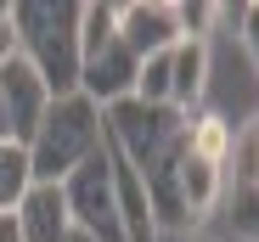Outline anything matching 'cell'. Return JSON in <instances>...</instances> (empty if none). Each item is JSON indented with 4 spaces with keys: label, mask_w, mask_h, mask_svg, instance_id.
Masks as SVG:
<instances>
[{
    "label": "cell",
    "mask_w": 259,
    "mask_h": 242,
    "mask_svg": "<svg viewBox=\"0 0 259 242\" xmlns=\"http://www.w3.org/2000/svg\"><path fill=\"white\" fill-rule=\"evenodd\" d=\"M118 39L141 62L181 45V17H175V0H124L118 6Z\"/></svg>",
    "instance_id": "obj_8"
},
{
    "label": "cell",
    "mask_w": 259,
    "mask_h": 242,
    "mask_svg": "<svg viewBox=\"0 0 259 242\" xmlns=\"http://www.w3.org/2000/svg\"><path fill=\"white\" fill-rule=\"evenodd\" d=\"M107 147L124 158L136 180L147 186V203L158 231H192L181 203V164H186V113L175 107H147V102H118L107 107Z\"/></svg>",
    "instance_id": "obj_1"
},
{
    "label": "cell",
    "mask_w": 259,
    "mask_h": 242,
    "mask_svg": "<svg viewBox=\"0 0 259 242\" xmlns=\"http://www.w3.org/2000/svg\"><path fill=\"white\" fill-rule=\"evenodd\" d=\"M175 17H181V39H208V28H214V17H220V6H214V0H181Z\"/></svg>",
    "instance_id": "obj_12"
},
{
    "label": "cell",
    "mask_w": 259,
    "mask_h": 242,
    "mask_svg": "<svg viewBox=\"0 0 259 242\" xmlns=\"http://www.w3.org/2000/svg\"><path fill=\"white\" fill-rule=\"evenodd\" d=\"M12 51H17V34H12V6L0 0V62H6Z\"/></svg>",
    "instance_id": "obj_14"
},
{
    "label": "cell",
    "mask_w": 259,
    "mask_h": 242,
    "mask_svg": "<svg viewBox=\"0 0 259 242\" xmlns=\"http://www.w3.org/2000/svg\"><path fill=\"white\" fill-rule=\"evenodd\" d=\"M220 209L242 242H259V113L242 130H231V158H226V197Z\"/></svg>",
    "instance_id": "obj_6"
},
{
    "label": "cell",
    "mask_w": 259,
    "mask_h": 242,
    "mask_svg": "<svg viewBox=\"0 0 259 242\" xmlns=\"http://www.w3.org/2000/svg\"><path fill=\"white\" fill-rule=\"evenodd\" d=\"M107 147V113L91 102V96H57L39 118V130L28 141V169H34V186H62L84 158H96Z\"/></svg>",
    "instance_id": "obj_3"
},
{
    "label": "cell",
    "mask_w": 259,
    "mask_h": 242,
    "mask_svg": "<svg viewBox=\"0 0 259 242\" xmlns=\"http://www.w3.org/2000/svg\"><path fill=\"white\" fill-rule=\"evenodd\" d=\"M68 242H91V236H84V231H73V236H68Z\"/></svg>",
    "instance_id": "obj_17"
},
{
    "label": "cell",
    "mask_w": 259,
    "mask_h": 242,
    "mask_svg": "<svg viewBox=\"0 0 259 242\" xmlns=\"http://www.w3.org/2000/svg\"><path fill=\"white\" fill-rule=\"evenodd\" d=\"M51 102H57V96L46 90V79H39V73H34L23 57H17V51H12L6 62H0V107H6V141L28 147Z\"/></svg>",
    "instance_id": "obj_7"
},
{
    "label": "cell",
    "mask_w": 259,
    "mask_h": 242,
    "mask_svg": "<svg viewBox=\"0 0 259 242\" xmlns=\"http://www.w3.org/2000/svg\"><path fill=\"white\" fill-rule=\"evenodd\" d=\"M141 57L118 39V6L91 0L79 6V96H91L102 113L136 96Z\"/></svg>",
    "instance_id": "obj_4"
},
{
    "label": "cell",
    "mask_w": 259,
    "mask_h": 242,
    "mask_svg": "<svg viewBox=\"0 0 259 242\" xmlns=\"http://www.w3.org/2000/svg\"><path fill=\"white\" fill-rule=\"evenodd\" d=\"M203 90H208V39H181L169 51V107L197 113Z\"/></svg>",
    "instance_id": "obj_10"
},
{
    "label": "cell",
    "mask_w": 259,
    "mask_h": 242,
    "mask_svg": "<svg viewBox=\"0 0 259 242\" xmlns=\"http://www.w3.org/2000/svg\"><path fill=\"white\" fill-rule=\"evenodd\" d=\"M62 197H68V214H73V231H84L91 242H130L124 236V220H118V191H113V152L102 147L96 158L62 180Z\"/></svg>",
    "instance_id": "obj_5"
},
{
    "label": "cell",
    "mask_w": 259,
    "mask_h": 242,
    "mask_svg": "<svg viewBox=\"0 0 259 242\" xmlns=\"http://www.w3.org/2000/svg\"><path fill=\"white\" fill-rule=\"evenodd\" d=\"M17 231H23V242H68L73 214H68L62 186H28V197L17 203Z\"/></svg>",
    "instance_id": "obj_9"
},
{
    "label": "cell",
    "mask_w": 259,
    "mask_h": 242,
    "mask_svg": "<svg viewBox=\"0 0 259 242\" xmlns=\"http://www.w3.org/2000/svg\"><path fill=\"white\" fill-rule=\"evenodd\" d=\"M34 186V169H28V147L17 141H0V214H17V203Z\"/></svg>",
    "instance_id": "obj_11"
},
{
    "label": "cell",
    "mask_w": 259,
    "mask_h": 242,
    "mask_svg": "<svg viewBox=\"0 0 259 242\" xmlns=\"http://www.w3.org/2000/svg\"><path fill=\"white\" fill-rule=\"evenodd\" d=\"M192 242H220V236H192Z\"/></svg>",
    "instance_id": "obj_18"
},
{
    "label": "cell",
    "mask_w": 259,
    "mask_h": 242,
    "mask_svg": "<svg viewBox=\"0 0 259 242\" xmlns=\"http://www.w3.org/2000/svg\"><path fill=\"white\" fill-rule=\"evenodd\" d=\"M242 45H248V57H253V68H259V0L242 6Z\"/></svg>",
    "instance_id": "obj_13"
},
{
    "label": "cell",
    "mask_w": 259,
    "mask_h": 242,
    "mask_svg": "<svg viewBox=\"0 0 259 242\" xmlns=\"http://www.w3.org/2000/svg\"><path fill=\"white\" fill-rule=\"evenodd\" d=\"M0 242H23V231H17V214H0Z\"/></svg>",
    "instance_id": "obj_15"
},
{
    "label": "cell",
    "mask_w": 259,
    "mask_h": 242,
    "mask_svg": "<svg viewBox=\"0 0 259 242\" xmlns=\"http://www.w3.org/2000/svg\"><path fill=\"white\" fill-rule=\"evenodd\" d=\"M0 141H6V107H0Z\"/></svg>",
    "instance_id": "obj_16"
},
{
    "label": "cell",
    "mask_w": 259,
    "mask_h": 242,
    "mask_svg": "<svg viewBox=\"0 0 259 242\" xmlns=\"http://www.w3.org/2000/svg\"><path fill=\"white\" fill-rule=\"evenodd\" d=\"M12 34L17 57L46 79L51 96L79 90V0H17Z\"/></svg>",
    "instance_id": "obj_2"
}]
</instances>
